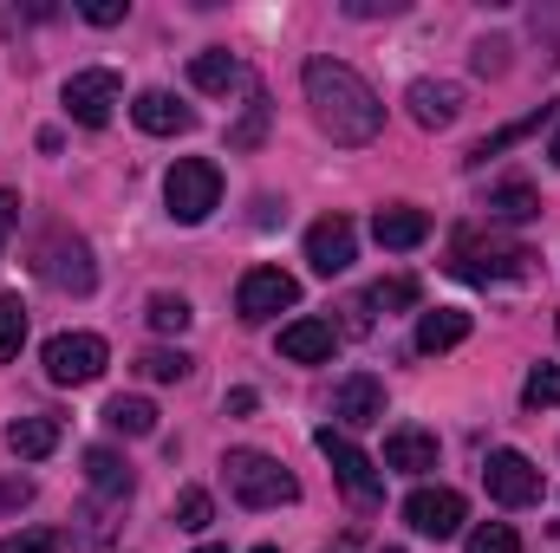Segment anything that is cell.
I'll return each instance as SVG.
<instances>
[{
	"label": "cell",
	"mask_w": 560,
	"mask_h": 553,
	"mask_svg": "<svg viewBox=\"0 0 560 553\" xmlns=\"http://www.w3.org/2000/svg\"><path fill=\"white\" fill-rule=\"evenodd\" d=\"M13 222H20V196H13V189H0V248H7Z\"/></svg>",
	"instance_id": "74e56055"
},
{
	"label": "cell",
	"mask_w": 560,
	"mask_h": 553,
	"mask_svg": "<svg viewBox=\"0 0 560 553\" xmlns=\"http://www.w3.org/2000/svg\"><path fill=\"white\" fill-rule=\"evenodd\" d=\"M405 105H411V118H418L423 131H450L456 111H463V85H450V79H418Z\"/></svg>",
	"instance_id": "9a60e30c"
},
{
	"label": "cell",
	"mask_w": 560,
	"mask_h": 553,
	"mask_svg": "<svg viewBox=\"0 0 560 553\" xmlns=\"http://www.w3.org/2000/svg\"><path fill=\"white\" fill-rule=\"evenodd\" d=\"M502 52H509V46H502V39H482V46H476V72H482V79H495V72H502V66H509V59H502Z\"/></svg>",
	"instance_id": "d590c367"
},
{
	"label": "cell",
	"mask_w": 560,
	"mask_h": 553,
	"mask_svg": "<svg viewBox=\"0 0 560 553\" xmlns=\"http://www.w3.org/2000/svg\"><path fill=\"white\" fill-rule=\"evenodd\" d=\"M522 404H528V411H560V365H535V372H528Z\"/></svg>",
	"instance_id": "83f0119b"
},
{
	"label": "cell",
	"mask_w": 560,
	"mask_h": 553,
	"mask_svg": "<svg viewBox=\"0 0 560 553\" xmlns=\"http://www.w3.org/2000/svg\"><path fill=\"white\" fill-rule=\"evenodd\" d=\"M541 118H548V111H535V118H522V125H502L495 138H482V143H476V150H469V163H489V156H502L509 143H522V138H528V131H535Z\"/></svg>",
	"instance_id": "d6a6232c"
},
{
	"label": "cell",
	"mask_w": 560,
	"mask_h": 553,
	"mask_svg": "<svg viewBox=\"0 0 560 553\" xmlns=\"http://www.w3.org/2000/svg\"><path fill=\"white\" fill-rule=\"evenodd\" d=\"M300 85H306L313 125L332 143H372L385 131V105H378V92H372L352 66H339V59H306Z\"/></svg>",
	"instance_id": "6da1fadb"
},
{
	"label": "cell",
	"mask_w": 560,
	"mask_h": 553,
	"mask_svg": "<svg viewBox=\"0 0 560 553\" xmlns=\"http://www.w3.org/2000/svg\"><path fill=\"white\" fill-rule=\"evenodd\" d=\"M332 416H339V430L352 436V430H372V423H385V385L372 378V372H352V378H339V391H332Z\"/></svg>",
	"instance_id": "4fadbf2b"
},
{
	"label": "cell",
	"mask_w": 560,
	"mask_h": 553,
	"mask_svg": "<svg viewBox=\"0 0 560 553\" xmlns=\"http://www.w3.org/2000/svg\"><path fill=\"white\" fill-rule=\"evenodd\" d=\"M20 345H26V306L20 293H0V358H20Z\"/></svg>",
	"instance_id": "4316f807"
},
{
	"label": "cell",
	"mask_w": 560,
	"mask_h": 553,
	"mask_svg": "<svg viewBox=\"0 0 560 553\" xmlns=\"http://www.w3.org/2000/svg\"><path fill=\"white\" fill-rule=\"evenodd\" d=\"M163 202H170V215H176L183 228L209 222V209L222 202V169H215L209 156H176L170 176H163Z\"/></svg>",
	"instance_id": "7a4b0ae2"
},
{
	"label": "cell",
	"mask_w": 560,
	"mask_h": 553,
	"mask_svg": "<svg viewBox=\"0 0 560 553\" xmlns=\"http://www.w3.org/2000/svg\"><path fill=\"white\" fill-rule=\"evenodd\" d=\"M385 469H398V475L436 469V436H430V430H392V436H385Z\"/></svg>",
	"instance_id": "ffe728a7"
},
{
	"label": "cell",
	"mask_w": 560,
	"mask_h": 553,
	"mask_svg": "<svg viewBox=\"0 0 560 553\" xmlns=\"http://www.w3.org/2000/svg\"><path fill=\"white\" fill-rule=\"evenodd\" d=\"M189 79H196V92H229V85H242L248 72H242V59H235L229 46H209V52L189 59Z\"/></svg>",
	"instance_id": "7402d4cb"
},
{
	"label": "cell",
	"mask_w": 560,
	"mask_h": 553,
	"mask_svg": "<svg viewBox=\"0 0 560 553\" xmlns=\"http://www.w3.org/2000/svg\"><path fill=\"white\" fill-rule=\"evenodd\" d=\"M332 352H339L332 319H287V326H280V358H293V365H326Z\"/></svg>",
	"instance_id": "5bb4252c"
},
{
	"label": "cell",
	"mask_w": 560,
	"mask_h": 553,
	"mask_svg": "<svg viewBox=\"0 0 560 553\" xmlns=\"http://www.w3.org/2000/svg\"><path fill=\"white\" fill-rule=\"evenodd\" d=\"M548 156H555V169H560V131H555V143H548Z\"/></svg>",
	"instance_id": "f35d334b"
},
{
	"label": "cell",
	"mask_w": 560,
	"mask_h": 553,
	"mask_svg": "<svg viewBox=\"0 0 560 553\" xmlns=\"http://www.w3.org/2000/svg\"><path fill=\"white\" fill-rule=\"evenodd\" d=\"M372 235H378V248L405 255V248L430 242V215H423V209H411V202H392V209H378V215H372Z\"/></svg>",
	"instance_id": "2e32d148"
},
{
	"label": "cell",
	"mask_w": 560,
	"mask_h": 553,
	"mask_svg": "<svg viewBox=\"0 0 560 553\" xmlns=\"http://www.w3.org/2000/svg\"><path fill=\"white\" fill-rule=\"evenodd\" d=\"M105 365H112V345L98 332H59V339H46V378L52 385H92V378H105Z\"/></svg>",
	"instance_id": "8992f818"
},
{
	"label": "cell",
	"mask_w": 560,
	"mask_h": 553,
	"mask_svg": "<svg viewBox=\"0 0 560 553\" xmlns=\"http://www.w3.org/2000/svg\"><path fill=\"white\" fill-rule=\"evenodd\" d=\"M229 495L242 502V508H280V502H293L300 495V482L280 469L275 456H261V449H229Z\"/></svg>",
	"instance_id": "3957f363"
},
{
	"label": "cell",
	"mask_w": 560,
	"mask_h": 553,
	"mask_svg": "<svg viewBox=\"0 0 560 553\" xmlns=\"http://www.w3.org/2000/svg\"><path fill=\"white\" fill-rule=\"evenodd\" d=\"M131 118H138V131H150V138H176V131L196 125V111H189L183 98H170V92H138Z\"/></svg>",
	"instance_id": "e0dca14e"
},
{
	"label": "cell",
	"mask_w": 560,
	"mask_h": 553,
	"mask_svg": "<svg viewBox=\"0 0 560 553\" xmlns=\"http://www.w3.org/2000/svg\"><path fill=\"white\" fill-rule=\"evenodd\" d=\"M138 372L150 378V385H183L189 378V352H170V345H150L138 358Z\"/></svg>",
	"instance_id": "d4e9b609"
},
{
	"label": "cell",
	"mask_w": 560,
	"mask_h": 553,
	"mask_svg": "<svg viewBox=\"0 0 560 553\" xmlns=\"http://www.w3.org/2000/svg\"><path fill=\"white\" fill-rule=\"evenodd\" d=\"M39 280L46 286H59V293H92L98 286V261H92V248L79 242V235H46V248H39Z\"/></svg>",
	"instance_id": "52a82bcc"
},
{
	"label": "cell",
	"mask_w": 560,
	"mask_h": 553,
	"mask_svg": "<svg viewBox=\"0 0 560 553\" xmlns=\"http://www.w3.org/2000/svg\"><path fill=\"white\" fill-rule=\"evenodd\" d=\"M143 319L156 326V332H183L196 313H189V299L183 293H150V306H143Z\"/></svg>",
	"instance_id": "484cf974"
},
{
	"label": "cell",
	"mask_w": 560,
	"mask_h": 553,
	"mask_svg": "<svg viewBox=\"0 0 560 553\" xmlns=\"http://www.w3.org/2000/svg\"><path fill=\"white\" fill-rule=\"evenodd\" d=\"M105 423H112L118 436H150V430H156V404H150V398H112V404H105Z\"/></svg>",
	"instance_id": "cb8c5ba5"
},
{
	"label": "cell",
	"mask_w": 560,
	"mask_h": 553,
	"mask_svg": "<svg viewBox=\"0 0 560 553\" xmlns=\"http://www.w3.org/2000/svg\"><path fill=\"white\" fill-rule=\"evenodd\" d=\"M352 20H378V13H398V0H346Z\"/></svg>",
	"instance_id": "8d00e7d4"
},
{
	"label": "cell",
	"mask_w": 560,
	"mask_h": 553,
	"mask_svg": "<svg viewBox=\"0 0 560 553\" xmlns=\"http://www.w3.org/2000/svg\"><path fill=\"white\" fill-rule=\"evenodd\" d=\"M405 521H411V534H423V541H450V534H463L469 502H463L456 489H418V495L405 502Z\"/></svg>",
	"instance_id": "8fae6325"
},
{
	"label": "cell",
	"mask_w": 560,
	"mask_h": 553,
	"mask_svg": "<svg viewBox=\"0 0 560 553\" xmlns=\"http://www.w3.org/2000/svg\"><path fill=\"white\" fill-rule=\"evenodd\" d=\"M450 261H456V274L476 280V286H489V280H522L535 268V255H528L522 242H495V235H456Z\"/></svg>",
	"instance_id": "277c9868"
},
{
	"label": "cell",
	"mask_w": 560,
	"mask_h": 553,
	"mask_svg": "<svg viewBox=\"0 0 560 553\" xmlns=\"http://www.w3.org/2000/svg\"><path fill=\"white\" fill-rule=\"evenodd\" d=\"M196 553H229V548H196Z\"/></svg>",
	"instance_id": "ab89813d"
},
{
	"label": "cell",
	"mask_w": 560,
	"mask_h": 553,
	"mask_svg": "<svg viewBox=\"0 0 560 553\" xmlns=\"http://www.w3.org/2000/svg\"><path fill=\"white\" fill-rule=\"evenodd\" d=\"M293 299H300V280L280 274V268H248V274H242V286H235V313H242L248 326H261V319L287 313Z\"/></svg>",
	"instance_id": "30bf717a"
},
{
	"label": "cell",
	"mask_w": 560,
	"mask_h": 553,
	"mask_svg": "<svg viewBox=\"0 0 560 553\" xmlns=\"http://www.w3.org/2000/svg\"><path fill=\"white\" fill-rule=\"evenodd\" d=\"M118 98H125V85H118V72H105V66L66 79V111H72V125H85V131H105L112 111H118Z\"/></svg>",
	"instance_id": "ba28073f"
},
{
	"label": "cell",
	"mask_w": 560,
	"mask_h": 553,
	"mask_svg": "<svg viewBox=\"0 0 560 553\" xmlns=\"http://www.w3.org/2000/svg\"><path fill=\"white\" fill-rule=\"evenodd\" d=\"M209 521H215V502H209V489H183V495H176V528L202 534Z\"/></svg>",
	"instance_id": "f1b7e54d"
},
{
	"label": "cell",
	"mask_w": 560,
	"mask_h": 553,
	"mask_svg": "<svg viewBox=\"0 0 560 553\" xmlns=\"http://www.w3.org/2000/svg\"><path fill=\"white\" fill-rule=\"evenodd\" d=\"M79 13H85L92 26H118V20H125V0H85Z\"/></svg>",
	"instance_id": "e575fe53"
},
{
	"label": "cell",
	"mask_w": 560,
	"mask_h": 553,
	"mask_svg": "<svg viewBox=\"0 0 560 553\" xmlns=\"http://www.w3.org/2000/svg\"><path fill=\"white\" fill-rule=\"evenodd\" d=\"M482 482H489V502H502V508H535L541 502V469L522 449H495L482 462Z\"/></svg>",
	"instance_id": "9c48e42d"
},
{
	"label": "cell",
	"mask_w": 560,
	"mask_h": 553,
	"mask_svg": "<svg viewBox=\"0 0 560 553\" xmlns=\"http://www.w3.org/2000/svg\"><path fill=\"white\" fill-rule=\"evenodd\" d=\"M0 553H59L52 528H20V534H0Z\"/></svg>",
	"instance_id": "836d02e7"
},
{
	"label": "cell",
	"mask_w": 560,
	"mask_h": 553,
	"mask_svg": "<svg viewBox=\"0 0 560 553\" xmlns=\"http://www.w3.org/2000/svg\"><path fill=\"white\" fill-rule=\"evenodd\" d=\"M255 553H280V548H255Z\"/></svg>",
	"instance_id": "b9f144b4"
},
{
	"label": "cell",
	"mask_w": 560,
	"mask_h": 553,
	"mask_svg": "<svg viewBox=\"0 0 560 553\" xmlns=\"http://www.w3.org/2000/svg\"><path fill=\"white\" fill-rule=\"evenodd\" d=\"M469 339V313H456V306H430L418 313V352H450V345H463Z\"/></svg>",
	"instance_id": "44dd1931"
},
{
	"label": "cell",
	"mask_w": 560,
	"mask_h": 553,
	"mask_svg": "<svg viewBox=\"0 0 560 553\" xmlns=\"http://www.w3.org/2000/svg\"><path fill=\"white\" fill-rule=\"evenodd\" d=\"M85 482H92V495H105V502H125V495L138 489V475H131V462H125L118 449H85Z\"/></svg>",
	"instance_id": "d6986e66"
},
{
	"label": "cell",
	"mask_w": 560,
	"mask_h": 553,
	"mask_svg": "<svg viewBox=\"0 0 560 553\" xmlns=\"http://www.w3.org/2000/svg\"><path fill=\"white\" fill-rule=\"evenodd\" d=\"M469 553H522V534L509 521H482V528H469Z\"/></svg>",
	"instance_id": "4dcf8cb0"
},
{
	"label": "cell",
	"mask_w": 560,
	"mask_h": 553,
	"mask_svg": "<svg viewBox=\"0 0 560 553\" xmlns=\"http://www.w3.org/2000/svg\"><path fill=\"white\" fill-rule=\"evenodd\" d=\"M352 255H359V228L346 222V215H319L313 228H306V268L313 274H346L352 268Z\"/></svg>",
	"instance_id": "7c38bea8"
},
{
	"label": "cell",
	"mask_w": 560,
	"mask_h": 553,
	"mask_svg": "<svg viewBox=\"0 0 560 553\" xmlns=\"http://www.w3.org/2000/svg\"><path fill=\"white\" fill-rule=\"evenodd\" d=\"M378 553H405V548H378Z\"/></svg>",
	"instance_id": "60d3db41"
},
{
	"label": "cell",
	"mask_w": 560,
	"mask_h": 553,
	"mask_svg": "<svg viewBox=\"0 0 560 553\" xmlns=\"http://www.w3.org/2000/svg\"><path fill=\"white\" fill-rule=\"evenodd\" d=\"M261 131H268V98H261V85H255V92H248V118L229 131V143H235V150H255Z\"/></svg>",
	"instance_id": "1f68e13d"
},
{
	"label": "cell",
	"mask_w": 560,
	"mask_h": 553,
	"mask_svg": "<svg viewBox=\"0 0 560 553\" xmlns=\"http://www.w3.org/2000/svg\"><path fill=\"white\" fill-rule=\"evenodd\" d=\"M7 449H13L20 462H39V456H52V449H59V416H39V411L13 416V423H7Z\"/></svg>",
	"instance_id": "ac0fdd59"
},
{
	"label": "cell",
	"mask_w": 560,
	"mask_h": 553,
	"mask_svg": "<svg viewBox=\"0 0 560 553\" xmlns=\"http://www.w3.org/2000/svg\"><path fill=\"white\" fill-rule=\"evenodd\" d=\"M541 215V196L528 189V183H502V189H489V222H535Z\"/></svg>",
	"instance_id": "603a6c76"
},
{
	"label": "cell",
	"mask_w": 560,
	"mask_h": 553,
	"mask_svg": "<svg viewBox=\"0 0 560 553\" xmlns=\"http://www.w3.org/2000/svg\"><path fill=\"white\" fill-rule=\"evenodd\" d=\"M313 443H319V456L332 462V475H339V489H346L352 502H365V508H372V502H385V475H378V462H372L346 430L319 423V430H313Z\"/></svg>",
	"instance_id": "5b68a950"
},
{
	"label": "cell",
	"mask_w": 560,
	"mask_h": 553,
	"mask_svg": "<svg viewBox=\"0 0 560 553\" xmlns=\"http://www.w3.org/2000/svg\"><path fill=\"white\" fill-rule=\"evenodd\" d=\"M365 306H378V313H405V306H418V280H378L372 293H365Z\"/></svg>",
	"instance_id": "f546056e"
}]
</instances>
